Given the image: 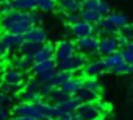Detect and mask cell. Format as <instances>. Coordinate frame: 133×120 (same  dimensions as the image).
I'll use <instances>...</instances> for the list:
<instances>
[{"label": "cell", "instance_id": "obj_29", "mask_svg": "<svg viewBox=\"0 0 133 120\" xmlns=\"http://www.w3.org/2000/svg\"><path fill=\"white\" fill-rule=\"evenodd\" d=\"M83 87H86V89H89L92 92H97V94H100V91H102V84L99 83V80L91 78V77L83 78Z\"/></svg>", "mask_w": 133, "mask_h": 120}, {"label": "cell", "instance_id": "obj_13", "mask_svg": "<svg viewBox=\"0 0 133 120\" xmlns=\"http://www.w3.org/2000/svg\"><path fill=\"white\" fill-rule=\"evenodd\" d=\"M83 8L96 11V13L102 14L103 17H107L111 13V6L108 5V2H105V0H86V2L83 3Z\"/></svg>", "mask_w": 133, "mask_h": 120}, {"label": "cell", "instance_id": "obj_33", "mask_svg": "<svg viewBox=\"0 0 133 120\" xmlns=\"http://www.w3.org/2000/svg\"><path fill=\"white\" fill-rule=\"evenodd\" d=\"M55 75H56V69H55V70H50V72H45V73H41V75H38L36 78L39 80L41 84H52Z\"/></svg>", "mask_w": 133, "mask_h": 120}, {"label": "cell", "instance_id": "obj_36", "mask_svg": "<svg viewBox=\"0 0 133 120\" xmlns=\"http://www.w3.org/2000/svg\"><path fill=\"white\" fill-rule=\"evenodd\" d=\"M64 20L68 25H72L80 20V16H78V13H64Z\"/></svg>", "mask_w": 133, "mask_h": 120}, {"label": "cell", "instance_id": "obj_17", "mask_svg": "<svg viewBox=\"0 0 133 120\" xmlns=\"http://www.w3.org/2000/svg\"><path fill=\"white\" fill-rule=\"evenodd\" d=\"M83 3V0H58V8L63 13H80Z\"/></svg>", "mask_w": 133, "mask_h": 120}, {"label": "cell", "instance_id": "obj_37", "mask_svg": "<svg viewBox=\"0 0 133 120\" xmlns=\"http://www.w3.org/2000/svg\"><path fill=\"white\" fill-rule=\"evenodd\" d=\"M116 41H117V45H119V50H122V48H125V47L128 45V42H130L131 39H128L127 36H124V34H121V33H117V34H116Z\"/></svg>", "mask_w": 133, "mask_h": 120}, {"label": "cell", "instance_id": "obj_38", "mask_svg": "<svg viewBox=\"0 0 133 120\" xmlns=\"http://www.w3.org/2000/svg\"><path fill=\"white\" fill-rule=\"evenodd\" d=\"M28 16H30V19H31L33 25H38V24H41V20H42L41 13H39L38 10H31V11H28Z\"/></svg>", "mask_w": 133, "mask_h": 120}, {"label": "cell", "instance_id": "obj_9", "mask_svg": "<svg viewBox=\"0 0 133 120\" xmlns=\"http://www.w3.org/2000/svg\"><path fill=\"white\" fill-rule=\"evenodd\" d=\"M108 72V67L105 64V59L100 58V59H94V61H89L86 63V66L83 67V77H91V78H97L100 77L102 73H107Z\"/></svg>", "mask_w": 133, "mask_h": 120}, {"label": "cell", "instance_id": "obj_10", "mask_svg": "<svg viewBox=\"0 0 133 120\" xmlns=\"http://www.w3.org/2000/svg\"><path fill=\"white\" fill-rule=\"evenodd\" d=\"M69 27V30H71V33L78 39V38H86V36H94V24H89V22H86V20H78V22H75V24H72V25H68Z\"/></svg>", "mask_w": 133, "mask_h": 120}, {"label": "cell", "instance_id": "obj_5", "mask_svg": "<svg viewBox=\"0 0 133 120\" xmlns=\"http://www.w3.org/2000/svg\"><path fill=\"white\" fill-rule=\"evenodd\" d=\"M103 59H105V64L108 67V72H113V73H117V75L128 73V64L125 63V59H124L121 50L116 51V53H111V55L105 56Z\"/></svg>", "mask_w": 133, "mask_h": 120}, {"label": "cell", "instance_id": "obj_12", "mask_svg": "<svg viewBox=\"0 0 133 120\" xmlns=\"http://www.w3.org/2000/svg\"><path fill=\"white\" fill-rule=\"evenodd\" d=\"M47 31L42 28V27H38V25H33L25 34H24V41L27 42H33V44H45L47 42Z\"/></svg>", "mask_w": 133, "mask_h": 120}, {"label": "cell", "instance_id": "obj_2", "mask_svg": "<svg viewBox=\"0 0 133 120\" xmlns=\"http://www.w3.org/2000/svg\"><path fill=\"white\" fill-rule=\"evenodd\" d=\"M13 117H33V118H42L45 112V101L39 103H25L21 101L13 108Z\"/></svg>", "mask_w": 133, "mask_h": 120}, {"label": "cell", "instance_id": "obj_45", "mask_svg": "<svg viewBox=\"0 0 133 120\" xmlns=\"http://www.w3.org/2000/svg\"><path fill=\"white\" fill-rule=\"evenodd\" d=\"M99 106H100V109H102L103 112H108V111L111 109V106H110V104H107V103H102L100 100H99Z\"/></svg>", "mask_w": 133, "mask_h": 120}, {"label": "cell", "instance_id": "obj_42", "mask_svg": "<svg viewBox=\"0 0 133 120\" xmlns=\"http://www.w3.org/2000/svg\"><path fill=\"white\" fill-rule=\"evenodd\" d=\"M10 95L6 94V92H3L2 91V87H0V103H2V104H6V103H10Z\"/></svg>", "mask_w": 133, "mask_h": 120}, {"label": "cell", "instance_id": "obj_22", "mask_svg": "<svg viewBox=\"0 0 133 120\" xmlns=\"http://www.w3.org/2000/svg\"><path fill=\"white\" fill-rule=\"evenodd\" d=\"M78 16H80L82 20H86V22L94 24V25H97V24L103 19L102 14H99V13H96V11H91V10H85V8L78 13Z\"/></svg>", "mask_w": 133, "mask_h": 120}, {"label": "cell", "instance_id": "obj_40", "mask_svg": "<svg viewBox=\"0 0 133 120\" xmlns=\"http://www.w3.org/2000/svg\"><path fill=\"white\" fill-rule=\"evenodd\" d=\"M10 53H11V50H10L8 45L2 41V38H0V58H6Z\"/></svg>", "mask_w": 133, "mask_h": 120}, {"label": "cell", "instance_id": "obj_24", "mask_svg": "<svg viewBox=\"0 0 133 120\" xmlns=\"http://www.w3.org/2000/svg\"><path fill=\"white\" fill-rule=\"evenodd\" d=\"M19 100H21V101H25V103H39V101H42L44 98L41 97L39 92H30V91L21 89V91H19Z\"/></svg>", "mask_w": 133, "mask_h": 120}, {"label": "cell", "instance_id": "obj_44", "mask_svg": "<svg viewBox=\"0 0 133 120\" xmlns=\"http://www.w3.org/2000/svg\"><path fill=\"white\" fill-rule=\"evenodd\" d=\"M61 120H82V118H78V117H77L74 112H69L68 115H66L64 118H61Z\"/></svg>", "mask_w": 133, "mask_h": 120}, {"label": "cell", "instance_id": "obj_7", "mask_svg": "<svg viewBox=\"0 0 133 120\" xmlns=\"http://www.w3.org/2000/svg\"><path fill=\"white\" fill-rule=\"evenodd\" d=\"M24 81H25V75L24 72L17 70V69H8L3 72L2 75V83L6 86H13L16 89H22L24 87Z\"/></svg>", "mask_w": 133, "mask_h": 120}, {"label": "cell", "instance_id": "obj_15", "mask_svg": "<svg viewBox=\"0 0 133 120\" xmlns=\"http://www.w3.org/2000/svg\"><path fill=\"white\" fill-rule=\"evenodd\" d=\"M52 58H55V45L50 44V42L41 44L39 48H38V50L35 51V55H33L35 63L45 61V59H52Z\"/></svg>", "mask_w": 133, "mask_h": 120}, {"label": "cell", "instance_id": "obj_8", "mask_svg": "<svg viewBox=\"0 0 133 120\" xmlns=\"http://www.w3.org/2000/svg\"><path fill=\"white\" fill-rule=\"evenodd\" d=\"M74 53H77V45L71 39H63V41H58L55 44V59L56 61L68 58Z\"/></svg>", "mask_w": 133, "mask_h": 120}, {"label": "cell", "instance_id": "obj_14", "mask_svg": "<svg viewBox=\"0 0 133 120\" xmlns=\"http://www.w3.org/2000/svg\"><path fill=\"white\" fill-rule=\"evenodd\" d=\"M33 64H35V59L30 55H17L16 58L11 59V67L17 69L21 72H27V70L30 72V69L33 67Z\"/></svg>", "mask_w": 133, "mask_h": 120}, {"label": "cell", "instance_id": "obj_4", "mask_svg": "<svg viewBox=\"0 0 133 120\" xmlns=\"http://www.w3.org/2000/svg\"><path fill=\"white\" fill-rule=\"evenodd\" d=\"M78 118L82 120H102L105 112L100 109L99 101L94 103H80V106L77 108V111L74 112Z\"/></svg>", "mask_w": 133, "mask_h": 120}, {"label": "cell", "instance_id": "obj_31", "mask_svg": "<svg viewBox=\"0 0 133 120\" xmlns=\"http://www.w3.org/2000/svg\"><path fill=\"white\" fill-rule=\"evenodd\" d=\"M66 97H68V94H66L61 87H55L53 91H52V94H50V97H49V100L52 101V103H59V101H63Z\"/></svg>", "mask_w": 133, "mask_h": 120}, {"label": "cell", "instance_id": "obj_19", "mask_svg": "<svg viewBox=\"0 0 133 120\" xmlns=\"http://www.w3.org/2000/svg\"><path fill=\"white\" fill-rule=\"evenodd\" d=\"M0 38H2V41L8 45L10 50H19V47L24 42V36L22 34H13V33H8V31H5L3 34H0Z\"/></svg>", "mask_w": 133, "mask_h": 120}, {"label": "cell", "instance_id": "obj_35", "mask_svg": "<svg viewBox=\"0 0 133 120\" xmlns=\"http://www.w3.org/2000/svg\"><path fill=\"white\" fill-rule=\"evenodd\" d=\"M55 89V86L53 84H41V89H39V94H41V97L44 98V100H49V97H50V94H52V91Z\"/></svg>", "mask_w": 133, "mask_h": 120}, {"label": "cell", "instance_id": "obj_34", "mask_svg": "<svg viewBox=\"0 0 133 120\" xmlns=\"http://www.w3.org/2000/svg\"><path fill=\"white\" fill-rule=\"evenodd\" d=\"M14 10L11 0H0V17H3L6 14H10Z\"/></svg>", "mask_w": 133, "mask_h": 120}, {"label": "cell", "instance_id": "obj_50", "mask_svg": "<svg viewBox=\"0 0 133 120\" xmlns=\"http://www.w3.org/2000/svg\"><path fill=\"white\" fill-rule=\"evenodd\" d=\"M0 108H3V104H2V103H0Z\"/></svg>", "mask_w": 133, "mask_h": 120}, {"label": "cell", "instance_id": "obj_49", "mask_svg": "<svg viewBox=\"0 0 133 120\" xmlns=\"http://www.w3.org/2000/svg\"><path fill=\"white\" fill-rule=\"evenodd\" d=\"M0 30H3V28H2V19H0Z\"/></svg>", "mask_w": 133, "mask_h": 120}, {"label": "cell", "instance_id": "obj_41", "mask_svg": "<svg viewBox=\"0 0 133 120\" xmlns=\"http://www.w3.org/2000/svg\"><path fill=\"white\" fill-rule=\"evenodd\" d=\"M121 53H122V56H124V59H125V63H127V64H133V53H131L130 50L122 48Z\"/></svg>", "mask_w": 133, "mask_h": 120}, {"label": "cell", "instance_id": "obj_26", "mask_svg": "<svg viewBox=\"0 0 133 120\" xmlns=\"http://www.w3.org/2000/svg\"><path fill=\"white\" fill-rule=\"evenodd\" d=\"M56 6H58V0H36V8L38 11H42V13L55 11Z\"/></svg>", "mask_w": 133, "mask_h": 120}, {"label": "cell", "instance_id": "obj_20", "mask_svg": "<svg viewBox=\"0 0 133 120\" xmlns=\"http://www.w3.org/2000/svg\"><path fill=\"white\" fill-rule=\"evenodd\" d=\"M75 97L80 100V103H94V101H99V94L92 92V91H89L86 87H82L75 94Z\"/></svg>", "mask_w": 133, "mask_h": 120}, {"label": "cell", "instance_id": "obj_11", "mask_svg": "<svg viewBox=\"0 0 133 120\" xmlns=\"http://www.w3.org/2000/svg\"><path fill=\"white\" fill-rule=\"evenodd\" d=\"M77 50H80L85 55H92L97 53V45H99V38L97 36H86V38H78L77 42Z\"/></svg>", "mask_w": 133, "mask_h": 120}, {"label": "cell", "instance_id": "obj_18", "mask_svg": "<svg viewBox=\"0 0 133 120\" xmlns=\"http://www.w3.org/2000/svg\"><path fill=\"white\" fill-rule=\"evenodd\" d=\"M82 87H83V78H78V77H74V75L61 86V89L68 95H75Z\"/></svg>", "mask_w": 133, "mask_h": 120}, {"label": "cell", "instance_id": "obj_23", "mask_svg": "<svg viewBox=\"0 0 133 120\" xmlns=\"http://www.w3.org/2000/svg\"><path fill=\"white\" fill-rule=\"evenodd\" d=\"M99 27H100V30H102V33L103 34H111V36H116L119 31H121V28H117L108 17H103L99 24H97Z\"/></svg>", "mask_w": 133, "mask_h": 120}, {"label": "cell", "instance_id": "obj_30", "mask_svg": "<svg viewBox=\"0 0 133 120\" xmlns=\"http://www.w3.org/2000/svg\"><path fill=\"white\" fill-rule=\"evenodd\" d=\"M38 48H39V44H33V42L24 41L22 45L19 47V55H30V56H33Z\"/></svg>", "mask_w": 133, "mask_h": 120}, {"label": "cell", "instance_id": "obj_21", "mask_svg": "<svg viewBox=\"0 0 133 120\" xmlns=\"http://www.w3.org/2000/svg\"><path fill=\"white\" fill-rule=\"evenodd\" d=\"M56 104H59L66 112H75L77 108L80 106V100H78L75 95H68L63 101H59V103H56Z\"/></svg>", "mask_w": 133, "mask_h": 120}, {"label": "cell", "instance_id": "obj_6", "mask_svg": "<svg viewBox=\"0 0 133 120\" xmlns=\"http://www.w3.org/2000/svg\"><path fill=\"white\" fill-rule=\"evenodd\" d=\"M119 51V45H117V41H116V36H111V34H105V36H100L99 38V45H97V53L100 56H108L111 53H116Z\"/></svg>", "mask_w": 133, "mask_h": 120}, {"label": "cell", "instance_id": "obj_51", "mask_svg": "<svg viewBox=\"0 0 133 120\" xmlns=\"http://www.w3.org/2000/svg\"><path fill=\"white\" fill-rule=\"evenodd\" d=\"M83 2H86V0H83Z\"/></svg>", "mask_w": 133, "mask_h": 120}, {"label": "cell", "instance_id": "obj_3", "mask_svg": "<svg viewBox=\"0 0 133 120\" xmlns=\"http://www.w3.org/2000/svg\"><path fill=\"white\" fill-rule=\"evenodd\" d=\"M88 59H86V55L85 53H74L64 59H59L56 61V69L58 70H66V72H78V70H83V67L86 66Z\"/></svg>", "mask_w": 133, "mask_h": 120}, {"label": "cell", "instance_id": "obj_43", "mask_svg": "<svg viewBox=\"0 0 133 120\" xmlns=\"http://www.w3.org/2000/svg\"><path fill=\"white\" fill-rule=\"evenodd\" d=\"M0 120H10V112L8 109H5V106L0 108Z\"/></svg>", "mask_w": 133, "mask_h": 120}, {"label": "cell", "instance_id": "obj_39", "mask_svg": "<svg viewBox=\"0 0 133 120\" xmlns=\"http://www.w3.org/2000/svg\"><path fill=\"white\" fill-rule=\"evenodd\" d=\"M121 34H124V36H127L128 39H133V25L131 24H127L125 27H122L121 28V31H119Z\"/></svg>", "mask_w": 133, "mask_h": 120}, {"label": "cell", "instance_id": "obj_28", "mask_svg": "<svg viewBox=\"0 0 133 120\" xmlns=\"http://www.w3.org/2000/svg\"><path fill=\"white\" fill-rule=\"evenodd\" d=\"M107 17H108L117 28H122V27H125V25L128 24L127 16H125V14H121V13H110Z\"/></svg>", "mask_w": 133, "mask_h": 120}, {"label": "cell", "instance_id": "obj_47", "mask_svg": "<svg viewBox=\"0 0 133 120\" xmlns=\"http://www.w3.org/2000/svg\"><path fill=\"white\" fill-rule=\"evenodd\" d=\"M128 73L133 75V64H128Z\"/></svg>", "mask_w": 133, "mask_h": 120}, {"label": "cell", "instance_id": "obj_27", "mask_svg": "<svg viewBox=\"0 0 133 120\" xmlns=\"http://www.w3.org/2000/svg\"><path fill=\"white\" fill-rule=\"evenodd\" d=\"M72 77V73L71 72H66V70H58L56 69V75H55V78H53V86L55 87H61L66 81H68L69 78Z\"/></svg>", "mask_w": 133, "mask_h": 120}, {"label": "cell", "instance_id": "obj_48", "mask_svg": "<svg viewBox=\"0 0 133 120\" xmlns=\"http://www.w3.org/2000/svg\"><path fill=\"white\" fill-rule=\"evenodd\" d=\"M41 120H58V118H53V117H42Z\"/></svg>", "mask_w": 133, "mask_h": 120}, {"label": "cell", "instance_id": "obj_32", "mask_svg": "<svg viewBox=\"0 0 133 120\" xmlns=\"http://www.w3.org/2000/svg\"><path fill=\"white\" fill-rule=\"evenodd\" d=\"M22 89L30 91V92H39V89H41V83H39V80L35 77V78H31V80H27Z\"/></svg>", "mask_w": 133, "mask_h": 120}, {"label": "cell", "instance_id": "obj_1", "mask_svg": "<svg viewBox=\"0 0 133 120\" xmlns=\"http://www.w3.org/2000/svg\"><path fill=\"white\" fill-rule=\"evenodd\" d=\"M33 27V22L28 16V11L13 10L10 14L2 17V28L13 34H25Z\"/></svg>", "mask_w": 133, "mask_h": 120}, {"label": "cell", "instance_id": "obj_46", "mask_svg": "<svg viewBox=\"0 0 133 120\" xmlns=\"http://www.w3.org/2000/svg\"><path fill=\"white\" fill-rule=\"evenodd\" d=\"M13 120H39V118H33V117H13Z\"/></svg>", "mask_w": 133, "mask_h": 120}, {"label": "cell", "instance_id": "obj_25", "mask_svg": "<svg viewBox=\"0 0 133 120\" xmlns=\"http://www.w3.org/2000/svg\"><path fill=\"white\" fill-rule=\"evenodd\" d=\"M14 10L17 11H31L36 10V0H11Z\"/></svg>", "mask_w": 133, "mask_h": 120}, {"label": "cell", "instance_id": "obj_16", "mask_svg": "<svg viewBox=\"0 0 133 120\" xmlns=\"http://www.w3.org/2000/svg\"><path fill=\"white\" fill-rule=\"evenodd\" d=\"M55 69H56V59L52 58V59H45V61L35 63L33 67L30 69V73H33L35 77H38L41 73H45V72H50V70H55Z\"/></svg>", "mask_w": 133, "mask_h": 120}]
</instances>
